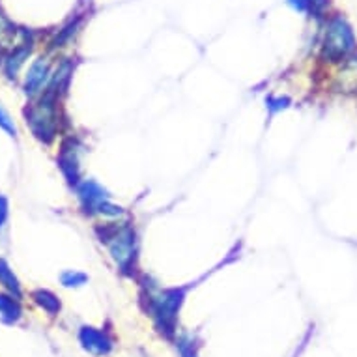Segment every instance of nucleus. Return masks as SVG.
Here are the masks:
<instances>
[{
	"label": "nucleus",
	"instance_id": "1",
	"mask_svg": "<svg viewBox=\"0 0 357 357\" xmlns=\"http://www.w3.org/2000/svg\"><path fill=\"white\" fill-rule=\"evenodd\" d=\"M322 49L324 56L331 62L348 60V56L356 51V36L342 15H335L333 19H329Z\"/></svg>",
	"mask_w": 357,
	"mask_h": 357
},
{
	"label": "nucleus",
	"instance_id": "2",
	"mask_svg": "<svg viewBox=\"0 0 357 357\" xmlns=\"http://www.w3.org/2000/svg\"><path fill=\"white\" fill-rule=\"evenodd\" d=\"M26 114V123L40 141L51 142L56 133V107H54V92L49 90L45 98H41L32 105Z\"/></svg>",
	"mask_w": 357,
	"mask_h": 357
},
{
	"label": "nucleus",
	"instance_id": "3",
	"mask_svg": "<svg viewBox=\"0 0 357 357\" xmlns=\"http://www.w3.org/2000/svg\"><path fill=\"white\" fill-rule=\"evenodd\" d=\"M103 240L107 241L109 251H111L114 262L120 266V270L128 271L135 260V232L129 227H123V229L112 230V234L105 236Z\"/></svg>",
	"mask_w": 357,
	"mask_h": 357
},
{
	"label": "nucleus",
	"instance_id": "4",
	"mask_svg": "<svg viewBox=\"0 0 357 357\" xmlns=\"http://www.w3.org/2000/svg\"><path fill=\"white\" fill-rule=\"evenodd\" d=\"M183 292L182 290H161L158 296L152 298L153 305V314L158 318V324L161 331H167V333H172L174 331L176 324V314L180 310V305H182Z\"/></svg>",
	"mask_w": 357,
	"mask_h": 357
},
{
	"label": "nucleus",
	"instance_id": "5",
	"mask_svg": "<svg viewBox=\"0 0 357 357\" xmlns=\"http://www.w3.org/2000/svg\"><path fill=\"white\" fill-rule=\"evenodd\" d=\"M79 197H81L82 204L88 210H98L100 211L103 208L105 202H109V197H107V191L101 185H98L92 180L88 182H82L79 185Z\"/></svg>",
	"mask_w": 357,
	"mask_h": 357
},
{
	"label": "nucleus",
	"instance_id": "6",
	"mask_svg": "<svg viewBox=\"0 0 357 357\" xmlns=\"http://www.w3.org/2000/svg\"><path fill=\"white\" fill-rule=\"evenodd\" d=\"M81 340L86 350H90L92 354H98V356H105L112 350L111 339L103 331H98L94 328H82Z\"/></svg>",
	"mask_w": 357,
	"mask_h": 357
},
{
	"label": "nucleus",
	"instance_id": "7",
	"mask_svg": "<svg viewBox=\"0 0 357 357\" xmlns=\"http://www.w3.org/2000/svg\"><path fill=\"white\" fill-rule=\"evenodd\" d=\"M49 77V62L45 59H38L34 64L30 66L29 73H26V81H24V90L26 94H36L40 92L43 82L47 81Z\"/></svg>",
	"mask_w": 357,
	"mask_h": 357
},
{
	"label": "nucleus",
	"instance_id": "8",
	"mask_svg": "<svg viewBox=\"0 0 357 357\" xmlns=\"http://www.w3.org/2000/svg\"><path fill=\"white\" fill-rule=\"evenodd\" d=\"M290 6L298 12H307V10H312L314 13H322L326 8H328L329 0H288Z\"/></svg>",
	"mask_w": 357,
	"mask_h": 357
},
{
	"label": "nucleus",
	"instance_id": "9",
	"mask_svg": "<svg viewBox=\"0 0 357 357\" xmlns=\"http://www.w3.org/2000/svg\"><path fill=\"white\" fill-rule=\"evenodd\" d=\"M30 54V47H23V49H17V51H13V54L10 59L6 60V73L8 77H15V73L19 71V68L23 66L24 59Z\"/></svg>",
	"mask_w": 357,
	"mask_h": 357
},
{
	"label": "nucleus",
	"instance_id": "10",
	"mask_svg": "<svg viewBox=\"0 0 357 357\" xmlns=\"http://www.w3.org/2000/svg\"><path fill=\"white\" fill-rule=\"evenodd\" d=\"M0 281L4 282L8 288H12L15 292H19V282L13 275V271L10 270V266L6 264V260H0Z\"/></svg>",
	"mask_w": 357,
	"mask_h": 357
},
{
	"label": "nucleus",
	"instance_id": "11",
	"mask_svg": "<svg viewBox=\"0 0 357 357\" xmlns=\"http://www.w3.org/2000/svg\"><path fill=\"white\" fill-rule=\"evenodd\" d=\"M36 299H38V303H40L41 307H45L49 312H56V310L60 309V301L54 298L53 294L40 290V292H36Z\"/></svg>",
	"mask_w": 357,
	"mask_h": 357
},
{
	"label": "nucleus",
	"instance_id": "12",
	"mask_svg": "<svg viewBox=\"0 0 357 357\" xmlns=\"http://www.w3.org/2000/svg\"><path fill=\"white\" fill-rule=\"evenodd\" d=\"M0 128L4 129V131H8V133H10L12 137L17 135V128H15V123H13L12 116L8 114L6 109H4L2 105H0Z\"/></svg>",
	"mask_w": 357,
	"mask_h": 357
},
{
	"label": "nucleus",
	"instance_id": "13",
	"mask_svg": "<svg viewBox=\"0 0 357 357\" xmlns=\"http://www.w3.org/2000/svg\"><path fill=\"white\" fill-rule=\"evenodd\" d=\"M86 281V275L84 273H77V271H66L62 275V282L66 287H79L82 282Z\"/></svg>",
	"mask_w": 357,
	"mask_h": 357
},
{
	"label": "nucleus",
	"instance_id": "14",
	"mask_svg": "<svg viewBox=\"0 0 357 357\" xmlns=\"http://www.w3.org/2000/svg\"><path fill=\"white\" fill-rule=\"evenodd\" d=\"M6 219H8V199L0 195V227L6 222Z\"/></svg>",
	"mask_w": 357,
	"mask_h": 357
}]
</instances>
